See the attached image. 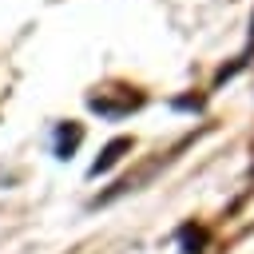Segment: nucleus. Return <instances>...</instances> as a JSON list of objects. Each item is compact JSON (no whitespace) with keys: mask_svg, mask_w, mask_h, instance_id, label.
Returning <instances> with one entry per match:
<instances>
[{"mask_svg":"<svg viewBox=\"0 0 254 254\" xmlns=\"http://www.w3.org/2000/svg\"><path fill=\"white\" fill-rule=\"evenodd\" d=\"M123 147H131V143H127V139H119V143H111V147H107V151H103V159H99V163H95V167H91V175H99V171H103V167H111V163H115V159H119V151H123Z\"/></svg>","mask_w":254,"mask_h":254,"instance_id":"obj_1","label":"nucleus"}]
</instances>
